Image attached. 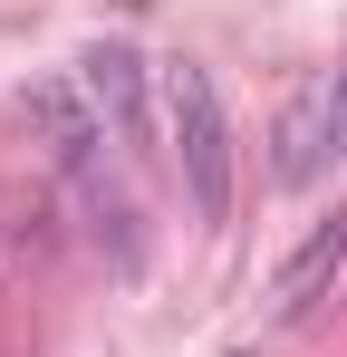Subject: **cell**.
<instances>
[{
    "mask_svg": "<svg viewBox=\"0 0 347 357\" xmlns=\"http://www.w3.org/2000/svg\"><path fill=\"white\" fill-rule=\"evenodd\" d=\"M280 145H289V155H280V174H289V183L328 165V145H347V77H318V87L289 107V135H280Z\"/></svg>",
    "mask_w": 347,
    "mask_h": 357,
    "instance_id": "2",
    "label": "cell"
},
{
    "mask_svg": "<svg viewBox=\"0 0 347 357\" xmlns=\"http://www.w3.org/2000/svg\"><path fill=\"white\" fill-rule=\"evenodd\" d=\"M87 97L107 107V126H125L135 116V59H125V49H97V59H87Z\"/></svg>",
    "mask_w": 347,
    "mask_h": 357,
    "instance_id": "4",
    "label": "cell"
},
{
    "mask_svg": "<svg viewBox=\"0 0 347 357\" xmlns=\"http://www.w3.org/2000/svg\"><path fill=\"white\" fill-rule=\"evenodd\" d=\"M164 126H174V165H183L193 213L222 222V213H231V116H222L213 68H193V59L164 68Z\"/></svg>",
    "mask_w": 347,
    "mask_h": 357,
    "instance_id": "1",
    "label": "cell"
},
{
    "mask_svg": "<svg viewBox=\"0 0 347 357\" xmlns=\"http://www.w3.org/2000/svg\"><path fill=\"white\" fill-rule=\"evenodd\" d=\"M338 271H347V213H338V222H318V232H309V241L280 261V280H270L280 319H309V309L328 299V280H338Z\"/></svg>",
    "mask_w": 347,
    "mask_h": 357,
    "instance_id": "3",
    "label": "cell"
}]
</instances>
